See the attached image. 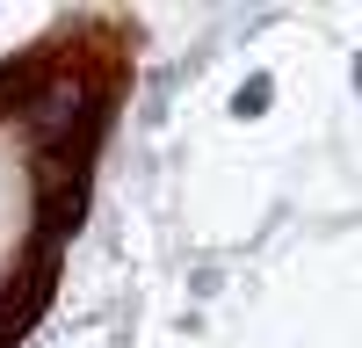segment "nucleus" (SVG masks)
Listing matches in <instances>:
<instances>
[{"label":"nucleus","mask_w":362,"mask_h":348,"mask_svg":"<svg viewBox=\"0 0 362 348\" xmlns=\"http://www.w3.org/2000/svg\"><path fill=\"white\" fill-rule=\"evenodd\" d=\"M268 95H276V87H268V80L254 73V80H247V87L232 95V109H239V116H261V109H268Z\"/></svg>","instance_id":"1"}]
</instances>
